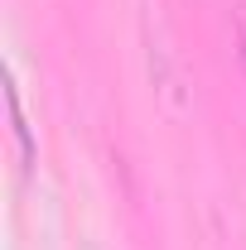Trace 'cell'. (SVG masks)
I'll return each instance as SVG.
<instances>
[{
  "label": "cell",
  "mask_w": 246,
  "mask_h": 250,
  "mask_svg": "<svg viewBox=\"0 0 246 250\" xmlns=\"http://www.w3.org/2000/svg\"><path fill=\"white\" fill-rule=\"evenodd\" d=\"M10 121H15V135H20V154H25V168L34 164V135H29V125H25V111H20V92H15V82H10Z\"/></svg>",
  "instance_id": "1"
}]
</instances>
